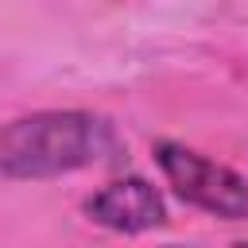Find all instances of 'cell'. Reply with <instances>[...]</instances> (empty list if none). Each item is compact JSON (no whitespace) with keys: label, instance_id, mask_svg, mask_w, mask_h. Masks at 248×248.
<instances>
[{"label":"cell","instance_id":"obj_2","mask_svg":"<svg viewBox=\"0 0 248 248\" xmlns=\"http://www.w3.org/2000/svg\"><path fill=\"white\" fill-rule=\"evenodd\" d=\"M155 163L186 205L205 209L221 221H248V178H240L232 167L174 140L155 143Z\"/></svg>","mask_w":248,"mask_h":248},{"label":"cell","instance_id":"obj_1","mask_svg":"<svg viewBox=\"0 0 248 248\" xmlns=\"http://www.w3.org/2000/svg\"><path fill=\"white\" fill-rule=\"evenodd\" d=\"M120 151L116 128L81 108H46L0 128V178L39 182L74 174Z\"/></svg>","mask_w":248,"mask_h":248},{"label":"cell","instance_id":"obj_3","mask_svg":"<svg viewBox=\"0 0 248 248\" xmlns=\"http://www.w3.org/2000/svg\"><path fill=\"white\" fill-rule=\"evenodd\" d=\"M85 213H89V221H97L112 232H128V236L167 225L163 194L140 174H128V178H116V182L101 186L85 202Z\"/></svg>","mask_w":248,"mask_h":248}]
</instances>
